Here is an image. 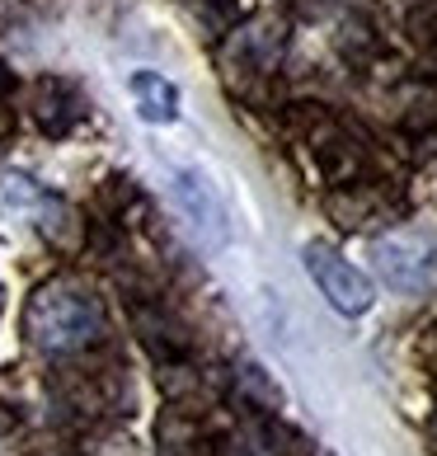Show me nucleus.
<instances>
[{
  "label": "nucleus",
  "instance_id": "nucleus-1",
  "mask_svg": "<svg viewBox=\"0 0 437 456\" xmlns=\"http://www.w3.org/2000/svg\"><path fill=\"white\" fill-rule=\"evenodd\" d=\"M24 330H28V344L47 353V358H80V353L104 344L109 320L99 297H90L80 282L53 278L28 297Z\"/></svg>",
  "mask_w": 437,
  "mask_h": 456
},
{
  "label": "nucleus",
  "instance_id": "nucleus-2",
  "mask_svg": "<svg viewBox=\"0 0 437 456\" xmlns=\"http://www.w3.org/2000/svg\"><path fill=\"white\" fill-rule=\"evenodd\" d=\"M372 264L381 282L400 297H433L437 292V231H395L372 240Z\"/></svg>",
  "mask_w": 437,
  "mask_h": 456
},
{
  "label": "nucleus",
  "instance_id": "nucleus-3",
  "mask_svg": "<svg viewBox=\"0 0 437 456\" xmlns=\"http://www.w3.org/2000/svg\"><path fill=\"white\" fill-rule=\"evenodd\" d=\"M301 259H306L311 282L320 287V297H325L339 315H362V311H372V301H376L372 278H367L358 264H348L334 245L311 240L306 249H301Z\"/></svg>",
  "mask_w": 437,
  "mask_h": 456
},
{
  "label": "nucleus",
  "instance_id": "nucleus-4",
  "mask_svg": "<svg viewBox=\"0 0 437 456\" xmlns=\"http://www.w3.org/2000/svg\"><path fill=\"white\" fill-rule=\"evenodd\" d=\"M170 193H174V202H179L183 222L193 226V235H203L207 245H226V240H231L226 198H222V189L212 183L207 170H198V165H174V170H170Z\"/></svg>",
  "mask_w": 437,
  "mask_h": 456
},
{
  "label": "nucleus",
  "instance_id": "nucleus-5",
  "mask_svg": "<svg viewBox=\"0 0 437 456\" xmlns=\"http://www.w3.org/2000/svg\"><path fill=\"white\" fill-rule=\"evenodd\" d=\"M282 47H287L282 24L259 14V20H245L226 38V66H231V76H268L282 61Z\"/></svg>",
  "mask_w": 437,
  "mask_h": 456
},
{
  "label": "nucleus",
  "instance_id": "nucleus-6",
  "mask_svg": "<svg viewBox=\"0 0 437 456\" xmlns=\"http://www.w3.org/2000/svg\"><path fill=\"white\" fill-rule=\"evenodd\" d=\"M61 216V198L33 175L0 170V222L10 226H53Z\"/></svg>",
  "mask_w": 437,
  "mask_h": 456
},
{
  "label": "nucleus",
  "instance_id": "nucleus-7",
  "mask_svg": "<svg viewBox=\"0 0 437 456\" xmlns=\"http://www.w3.org/2000/svg\"><path fill=\"white\" fill-rule=\"evenodd\" d=\"M85 118V94H80L71 80L61 76H43L33 86V123H38L47 137H66L71 127H80Z\"/></svg>",
  "mask_w": 437,
  "mask_h": 456
},
{
  "label": "nucleus",
  "instance_id": "nucleus-8",
  "mask_svg": "<svg viewBox=\"0 0 437 456\" xmlns=\"http://www.w3.org/2000/svg\"><path fill=\"white\" fill-rule=\"evenodd\" d=\"M127 94H132V104H137V118L142 123H156V127H165V123H174L179 118V86L174 80H165L160 71H132L127 76Z\"/></svg>",
  "mask_w": 437,
  "mask_h": 456
},
{
  "label": "nucleus",
  "instance_id": "nucleus-9",
  "mask_svg": "<svg viewBox=\"0 0 437 456\" xmlns=\"http://www.w3.org/2000/svg\"><path fill=\"white\" fill-rule=\"evenodd\" d=\"M189 10H198V20H203L212 33H222L235 20V0H189Z\"/></svg>",
  "mask_w": 437,
  "mask_h": 456
},
{
  "label": "nucleus",
  "instance_id": "nucleus-10",
  "mask_svg": "<svg viewBox=\"0 0 437 456\" xmlns=\"http://www.w3.org/2000/svg\"><path fill=\"white\" fill-rule=\"evenodd\" d=\"M222 456H268V447H263L259 433H240V437H231V443L222 447Z\"/></svg>",
  "mask_w": 437,
  "mask_h": 456
},
{
  "label": "nucleus",
  "instance_id": "nucleus-11",
  "mask_svg": "<svg viewBox=\"0 0 437 456\" xmlns=\"http://www.w3.org/2000/svg\"><path fill=\"white\" fill-rule=\"evenodd\" d=\"M14 86H20V80H14V71H10L5 61H0V99H10V94H14Z\"/></svg>",
  "mask_w": 437,
  "mask_h": 456
},
{
  "label": "nucleus",
  "instance_id": "nucleus-12",
  "mask_svg": "<svg viewBox=\"0 0 437 456\" xmlns=\"http://www.w3.org/2000/svg\"><path fill=\"white\" fill-rule=\"evenodd\" d=\"M433 437H437V428H433Z\"/></svg>",
  "mask_w": 437,
  "mask_h": 456
}]
</instances>
